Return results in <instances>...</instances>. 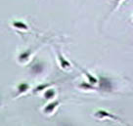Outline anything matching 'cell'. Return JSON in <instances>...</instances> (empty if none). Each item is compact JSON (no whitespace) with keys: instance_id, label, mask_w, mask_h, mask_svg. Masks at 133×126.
<instances>
[{"instance_id":"9c48e42d","label":"cell","mask_w":133,"mask_h":126,"mask_svg":"<svg viewBox=\"0 0 133 126\" xmlns=\"http://www.w3.org/2000/svg\"><path fill=\"white\" fill-rule=\"evenodd\" d=\"M55 96H56V91H55L54 89H47L43 93V98L45 99L46 101H49V100L54 99Z\"/></svg>"},{"instance_id":"52a82bcc","label":"cell","mask_w":133,"mask_h":126,"mask_svg":"<svg viewBox=\"0 0 133 126\" xmlns=\"http://www.w3.org/2000/svg\"><path fill=\"white\" fill-rule=\"evenodd\" d=\"M13 27H15L16 30H22V31H26L29 30V26L26 25V24H25L24 22L22 21H14L12 22Z\"/></svg>"},{"instance_id":"277c9868","label":"cell","mask_w":133,"mask_h":126,"mask_svg":"<svg viewBox=\"0 0 133 126\" xmlns=\"http://www.w3.org/2000/svg\"><path fill=\"white\" fill-rule=\"evenodd\" d=\"M60 104H61V101H59V100H58V101L51 102L50 104H48V105L44 108V109H43V113H44L45 114H52L55 110H56V109L59 107V105H60Z\"/></svg>"},{"instance_id":"ba28073f","label":"cell","mask_w":133,"mask_h":126,"mask_svg":"<svg viewBox=\"0 0 133 126\" xmlns=\"http://www.w3.org/2000/svg\"><path fill=\"white\" fill-rule=\"evenodd\" d=\"M43 68H44V66L42 63H35L31 67V72L34 74H40L43 72Z\"/></svg>"},{"instance_id":"3957f363","label":"cell","mask_w":133,"mask_h":126,"mask_svg":"<svg viewBox=\"0 0 133 126\" xmlns=\"http://www.w3.org/2000/svg\"><path fill=\"white\" fill-rule=\"evenodd\" d=\"M95 115L97 118H99V119H103V118H110V119H114V120H116V121H118V122H122L121 118H118L116 115L115 114H112L108 113L107 110H104V109H99L98 111H96L95 113Z\"/></svg>"},{"instance_id":"4fadbf2b","label":"cell","mask_w":133,"mask_h":126,"mask_svg":"<svg viewBox=\"0 0 133 126\" xmlns=\"http://www.w3.org/2000/svg\"><path fill=\"white\" fill-rule=\"evenodd\" d=\"M121 0H116V5H115V8H117V6H118V4H119V2H121Z\"/></svg>"},{"instance_id":"30bf717a","label":"cell","mask_w":133,"mask_h":126,"mask_svg":"<svg viewBox=\"0 0 133 126\" xmlns=\"http://www.w3.org/2000/svg\"><path fill=\"white\" fill-rule=\"evenodd\" d=\"M51 85H53V83H44V84H39L37 85V87L35 89H33V93L34 94H37V93H40L41 91H44L45 88H48Z\"/></svg>"},{"instance_id":"8fae6325","label":"cell","mask_w":133,"mask_h":126,"mask_svg":"<svg viewBox=\"0 0 133 126\" xmlns=\"http://www.w3.org/2000/svg\"><path fill=\"white\" fill-rule=\"evenodd\" d=\"M77 67H78V66H77ZM78 67L80 68V69H81V71H82L83 72H84V74H85V75L87 76V78H88V80H89V82H90V83H92L93 85H95V84H97V82H98V80H97V78H96V77H94V76L92 75V74H90V73H88V72H86L85 69H83V68H81L80 67Z\"/></svg>"},{"instance_id":"7a4b0ae2","label":"cell","mask_w":133,"mask_h":126,"mask_svg":"<svg viewBox=\"0 0 133 126\" xmlns=\"http://www.w3.org/2000/svg\"><path fill=\"white\" fill-rule=\"evenodd\" d=\"M57 57H58V62L60 64L61 68L64 69V71H70L71 68V63L66 58H64V56H63L61 51H60V48H57Z\"/></svg>"},{"instance_id":"8992f818","label":"cell","mask_w":133,"mask_h":126,"mask_svg":"<svg viewBox=\"0 0 133 126\" xmlns=\"http://www.w3.org/2000/svg\"><path fill=\"white\" fill-rule=\"evenodd\" d=\"M29 88H30V86H29V83H25V82H22V83H20L19 85H18V88H17V92H16L15 97L21 96V95H23V94L26 93L29 90Z\"/></svg>"},{"instance_id":"5b68a950","label":"cell","mask_w":133,"mask_h":126,"mask_svg":"<svg viewBox=\"0 0 133 126\" xmlns=\"http://www.w3.org/2000/svg\"><path fill=\"white\" fill-rule=\"evenodd\" d=\"M32 53H33L32 49H29V50L22 52L21 54L19 55V57H18L19 62H20V63H22V64L26 63V62L29 60V58H30V56L32 55Z\"/></svg>"},{"instance_id":"7c38bea8","label":"cell","mask_w":133,"mask_h":126,"mask_svg":"<svg viewBox=\"0 0 133 126\" xmlns=\"http://www.w3.org/2000/svg\"><path fill=\"white\" fill-rule=\"evenodd\" d=\"M79 88H81V89H84V90H94L95 88V86L93 85L92 83H86V82H82V83H80L79 84V86H78Z\"/></svg>"},{"instance_id":"6da1fadb","label":"cell","mask_w":133,"mask_h":126,"mask_svg":"<svg viewBox=\"0 0 133 126\" xmlns=\"http://www.w3.org/2000/svg\"><path fill=\"white\" fill-rule=\"evenodd\" d=\"M98 83H99V87L102 91H105V92H112V79H110L109 77L100 76Z\"/></svg>"}]
</instances>
